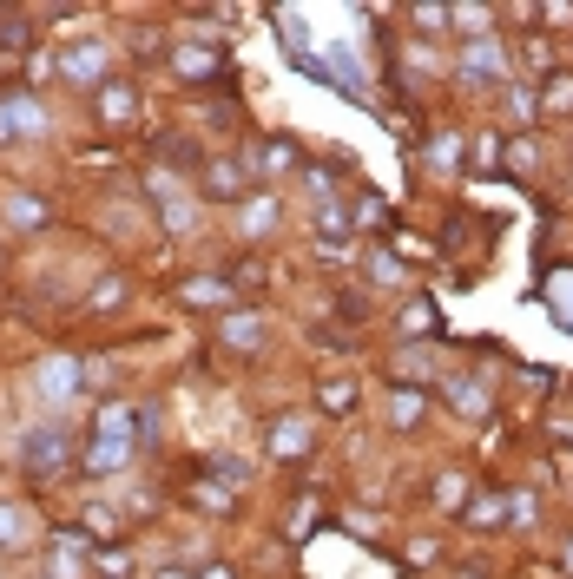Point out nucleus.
I'll use <instances>...</instances> for the list:
<instances>
[{
    "label": "nucleus",
    "mask_w": 573,
    "mask_h": 579,
    "mask_svg": "<svg viewBox=\"0 0 573 579\" xmlns=\"http://www.w3.org/2000/svg\"><path fill=\"white\" fill-rule=\"evenodd\" d=\"M60 73H66V79H80V86H106V47H99V40H80V47H66Z\"/></svg>",
    "instance_id": "20e7f679"
},
{
    "label": "nucleus",
    "mask_w": 573,
    "mask_h": 579,
    "mask_svg": "<svg viewBox=\"0 0 573 579\" xmlns=\"http://www.w3.org/2000/svg\"><path fill=\"white\" fill-rule=\"evenodd\" d=\"M172 66H178V79H211V73H218V60H211V53H198V47H178Z\"/></svg>",
    "instance_id": "9d476101"
},
{
    "label": "nucleus",
    "mask_w": 573,
    "mask_h": 579,
    "mask_svg": "<svg viewBox=\"0 0 573 579\" xmlns=\"http://www.w3.org/2000/svg\"><path fill=\"white\" fill-rule=\"evenodd\" d=\"M93 573H106V579H126L132 573V560L119 547H106V553H93Z\"/></svg>",
    "instance_id": "2eb2a0df"
},
{
    "label": "nucleus",
    "mask_w": 573,
    "mask_h": 579,
    "mask_svg": "<svg viewBox=\"0 0 573 579\" xmlns=\"http://www.w3.org/2000/svg\"><path fill=\"white\" fill-rule=\"evenodd\" d=\"M80 540H60V547H53V579H80Z\"/></svg>",
    "instance_id": "f8f14e48"
},
{
    "label": "nucleus",
    "mask_w": 573,
    "mask_h": 579,
    "mask_svg": "<svg viewBox=\"0 0 573 579\" xmlns=\"http://www.w3.org/2000/svg\"><path fill=\"white\" fill-rule=\"evenodd\" d=\"M40 389H47L53 402H73V395H80V362H73V356H53L47 369H40Z\"/></svg>",
    "instance_id": "39448f33"
},
{
    "label": "nucleus",
    "mask_w": 573,
    "mask_h": 579,
    "mask_svg": "<svg viewBox=\"0 0 573 579\" xmlns=\"http://www.w3.org/2000/svg\"><path fill=\"white\" fill-rule=\"evenodd\" d=\"M33 132H47V106L33 93H0V145H20Z\"/></svg>",
    "instance_id": "f03ea898"
},
{
    "label": "nucleus",
    "mask_w": 573,
    "mask_h": 579,
    "mask_svg": "<svg viewBox=\"0 0 573 579\" xmlns=\"http://www.w3.org/2000/svg\"><path fill=\"white\" fill-rule=\"evenodd\" d=\"M119 290H126V283H119V277H106V283L93 290V310H112V303H119Z\"/></svg>",
    "instance_id": "aec40b11"
},
{
    "label": "nucleus",
    "mask_w": 573,
    "mask_h": 579,
    "mask_svg": "<svg viewBox=\"0 0 573 579\" xmlns=\"http://www.w3.org/2000/svg\"><path fill=\"white\" fill-rule=\"evenodd\" d=\"M198 191H205V198H244V172L231 165V158H211V165H205V185H198Z\"/></svg>",
    "instance_id": "0eeeda50"
},
{
    "label": "nucleus",
    "mask_w": 573,
    "mask_h": 579,
    "mask_svg": "<svg viewBox=\"0 0 573 579\" xmlns=\"http://www.w3.org/2000/svg\"><path fill=\"white\" fill-rule=\"evenodd\" d=\"M462 73H475V79H494V73H501V53H494V47H475V53L462 60Z\"/></svg>",
    "instance_id": "4468645a"
},
{
    "label": "nucleus",
    "mask_w": 573,
    "mask_h": 579,
    "mask_svg": "<svg viewBox=\"0 0 573 579\" xmlns=\"http://www.w3.org/2000/svg\"><path fill=\"white\" fill-rule=\"evenodd\" d=\"M185 303H198V310H224V303H231V283H218V277H191V283H185Z\"/></svg>",
    "instance_id": "6e6552de"
},
{
    "label": "nucleus",
    "mask_w": 573,
    "mask_h": 579,
    "mask_svg": "<svg viewBox=\"0 0 573 579\" xmlns=\"http://www.w3.org/2000/svg\"><path fill=\"white\" fill-rule=\"evenodd\" d=\"M271 441H277L271 454H284V461H290V454H303V422H284V428H277Z\"/></svg>",
    "instance_id": "f3484780"
},
{
    "label": "nucleus",
    "mask_w": 573,
    "mask_h": 579,
    "mask_svg": "<svg viewBox=\"0 0 573 579\" xmlns=\"http://www.w3.org/2000/svg\"><path fill=\"white\" fill-rule=\"evenodd\" d=\"M132 106H139V99H132L126 79H106V86H99V126H126Z\"/></svg>",
    "instance_id": "423d86ee"
},
{
    "label": "nucleus",
    "mask_w": 573,
    "mask_h": 579,
    "mask_svg": "<svg viewBox=\"0 0 573 579\" xmlns=\"http://www.w3.org/2000/svg\"><path fill=\"white\" fill-rule=\"evenodd\" d=\"M271 224H277V204H271V198L244 204V231H251V237H257V231H271Z\"/></svg>",
    "instance_id": "ddd939ff"
},
{
    "label": "nucleus",
    "mask_w": 573,
    "mask_h": 579,
    "mask_svg": "<svg viewBox=\"0 0 573 579\" xmlns=\"http://www.w3.org/2000/svg\"><path fill=\"white\" fill-rule=\"evenodd\" d=\"M152 191L165 198V231L185 237V231H191V204H185V198H172V178H152Z\"/></svg>",
    "instance_id": "1a4fd4ad"
},
{
    "label": "nucleus",
    "mask_w": 573,
    "mask_h": 579,
    "mask_svg": "<svg viewBox=\"0 0 573 579\" xmlns=\"http://www.w3.org/2000/svg\"><path fill=\"white\" fill-rule=\"evenodd\" d=\"M20 448H27L20 454V461H27V481H53V474L66 468V435L60 428H33Z\"/></svg>",
    "instance_id": "7ed1b4c3"
},
{
    "label": "nucleus",
    "mask_w": 573,
    "mask_h": 579,
    "mask_svg": "<svg viewBox=\"0 0 573 579\" xmlns=\"http://www.w3.org/2000/svg\"><path fill=\"white\" fill-rule=\"evenodd\" d=\"M350 402H356L350 382H330V389H323V415H350Z\"/></svg>",
    "instance_id": "dca6fc26"
},
{
    "label": "nucleus",
    "mask_w": 573,
    "mask_h": 579,
    "mask_svg": "<svg viewBox=\"0 0 573 579\" xmlns=\"http://www.w3.org/2000/svg\"><path fill=\"white\" fill-rule=\"evenodd\" d=\"M27 40V14H0V47H20Z\"/></svg>",
    "instance_id": "6ab92c4d"
},
{
    "label": "nucleus",
    "mask_w": 573,
    "mask_h": 579,
    "mask_svg": "<svg viewBox=\"0 0 573 579\" xmlns=\"http://www.w3.org/2000/svg\"><path fill=\"white\" fill-rule=\"evenodd\" d=\"M152 579H185V573H152Z\"/></svg>",
    "instance_id": "4be33fe9"
},
{
    "label": "nucleus",
    "mask_w": 573,
    "mask_h": 579,
    "mask_svg": "<svg viewBox=\"0 0 573 579\" xmlns=\"http://www.w3.org/2000/svg\"><path fill=\"white\" fill-rule=\"evenodd\" d=\"M139 428H152V415L145 408H126V402H112V408H99V422H93V441H86V454H80V468L86 474H119L132 461V435Z\"/></svg>",
    "instance_id": "f257e3e1"
},
{
    "label": "nucleus",
    "mask_w": 573,
    "mask_h": 579,
    "mask_svg": "<svg viewBox=\"0 0 573 579\" xmlns=\"http://www.w3.org/2000/svg\"><path fill=\"white\" fill-rule=\"evenodd\" d=\"M20 540H27V520L0 501V553H20Z\"/></svg>",
    "instance_id": "9b49d317"
},
{
    "label": "nucleus",
    "mask_w": 573,
    "mask_h": 579,
    "mask_svg": "<svg viewBox=\"0 0 573 579\" xmlns=\"http://www.w3.org/2000/svg\"><path fill=\"white\" fill-rule=\"evenodd\" d=\"M264 165H271V172H284V165H297V152H290V145H264Z\"/></svg>",
    "instance_id": "412c9836"
},
{
    "label": "nucleus",
    "mask_w": 573,
    "mask_h": 579,
    "mask_svg": "<svg viewBox=\"0 0 573 579\" xmlns=\"http://www.w3.org/2000/svg\"><path fill=\"white\" fill-rule=\"evenodd\" d=\"M7 211H14V224H20V231H27V224H40V218H47V204H40V198H14V204H7Z\"/></svg>",
    "instance_id": "a211bd4d"
}]
</instances>
